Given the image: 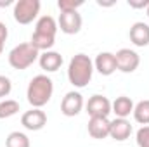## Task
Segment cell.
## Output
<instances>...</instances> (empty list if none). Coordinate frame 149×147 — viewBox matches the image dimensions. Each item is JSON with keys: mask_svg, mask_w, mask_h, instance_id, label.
Masks as SVG:
<instances>
[{"mask_svg": "<svg viewBox=\"0 0 149 147\" xmlns=\"http://www.w3.org/2000/svg\"><path fill=\"white\" fill-rule=\"evenodd\" d=\"M114 57H116V68L121 73H134L141 64L139 54L130 49H120L114 54Z\"/></svg>", "mask_w": 149, "mask_h": 147, "instance_id": "5b68a950", "label": "cell"}, {"mask_svg": "<svg viewBox=\"0 0 149 147\" xmlns=\"http://www.w3.org/2000/svg\"><path fill=\"white\" fill-rule=\"evenodd\" d=\"M17 112H19V102L17 101L7 99V101H2L0 102V119L10 118V116H14Z\"/></svg>", "mask_w": 149, "mask_h": 147, "instance_id": "ffe728a7", "label": "cell"}, {"mask_svg": "<svg viewBox=\"0 0 149 147\" xmlns=\"http://www.w3.org/2000/svg\"><path fill=\"white\" fill-rule=\"evenodd\" d=\"M21 125L26 130H30V132H38V130H42L47 125V114L42 109L33 107V109L26 111L21 116Z\"/></svg>", "mask_w": 149, "mask_h": 147, "instance_id": "ba28073f", "label": "cell"}, {"mask_svg": "<svg viewBox=\"0 0 149 147\" xmlns=\"http://www.w3.org/2000/svg\"><path fill=\"white\" fill-rule=\"evenodd\" d=\"M57 30H59V26L52 16H42L37 21V26H35V33L49 35V37H56Z\"/></svg>", "mask_w": 149, "mask_h": 147, "instance_id": "2e32d148", "label": "cell"}, {"mask_svg": "<svg viewBox=\"0 0 149 147\" xmlns=\"http://www.w3.org/2000/svg\"><path fill=\"white\" fill-rule=\"evenodd\" d=\"M81 5H83L81 0H78V2H74V0H59L57 2V7H59L61 12H74Z\"/></svg>", "mask_w": 149, "mask_h": 147, "instance_id": "44dd1931", "label": "cell"}, {"mask_svg": "<svg viewBox=\"0 0 149 147\" xmlns=\"http://www.w3.org/2000/svg\"><path fill=\"white\" fill-rule=\"evenodd\" d=\"M57 26L66 35H76L81 30V16L78 14V10H74V12H61Z\"/></svg>", "mask_w": 149, "mask_h": 147, "instance_id": "9c48e42d", "label": "cell"}, {"mask_svg": "<svg viewBox=\"0 0 149 147\" xmlns=\"http://www.w3.org/2000/svg\"><path fill=\"white\" fill-rule=\"evenodd\" d=\"M94 69H97L102 76H111L116 68V57L111 52H101L94 61Z\"/></svg>", "mask_w": 149, "mask_h": 147, "instance_id": "30bf717a", "label": "cell"}, {"mask_svg": "<svg viewBox=\"0 0 149 147\" xmlns=\"http://www.w3.org/2000/svg\"><path fill=\"white\" fill-rule=\"evenodd\" d=\"M135 140H137V146L139 147H149V125L137 130Z\"/></svg>", "mask_w": 149, "mask_h": 147, "instance_id": "7402d4cb", "label": "cell"}, {"mask_svg": "<svg viewBox=\"0 0 149 147\" xmlns=\"http://www.w3.org/2000/svg\"><path fill=\"white\" fill-rule=\"evenodd\" d=\"M52 94H54V83L47 74H37L35 78H31L26 90L28 102L37 109L43 107L50 101Z\"/></svg>", "mask_w": 149, "mask_h": 147, "instance_id": "7a4b0ae2", "label": "cell"}, {"mask_svg": "<svg viewBox=\"0 0 149 147\" xmlns=\"http://www.w3.org/2000/svg\"><path fill=\"white\" fill-rule=\"evenodd\" d=\"M3 52V43H0V54Z\"/></svg>", "mask_w": 149, "mask_h": 147, "instance_id": "484cf974", "label": "cell"}, {"mask_svg": "<svg viewBox=\"0 0 149 147\" xmlns=\"http://www.w3.org/2000/svg\"><path fill=\"white\" fill-rule=\"evenodd\" d=\"M85 109H87L90 118H108L111 112V102L108 97L97 94V95H92L88 99Z\"/></svg>", "mask_w": 149, "mask_h": 147, "instance_id": "8992f818", "label": "cell"}, {"mask_svg": "<svg viewBox=\"0 0 149 147\" xmlns=\"http://www.w3.org/2000/svg\"><path fill=\"white\" fill-rule=\"evenodd\" d=\"M38 52H49L54 43H56V37H49V35H42V33H35L31 35V42H30Z\"/></svg>", "mask_w": 149, "mask_h": 147, "instance_id": "e0dca14e", "label": "cell"}, {"mask_svg": "<svg viewBox=\"0 0 149 147\" xmlns=\"http://www.w3.org/2000/svg\"><path fill=\"white\" fill-rule=\"evenodd\" d=\"M5 147H31L30 139L23 132H12L5 139Z\"/></svg>", "mask_w": 149, "mask_h": 147, "instance_id": "d6986e66", "label": "cell"}, {"mask_svg": "<svg viewBox=\"0 0 149 147\" xmlns=\"http://www.w3.org/2000/svg\"><path fill=\"white\" fill-rule=\"evenodd\" d=\"M148 17H149V5H148Z\"/></svg>", "mask_w": 149, "mask_h": 147, "instance_id": "4316f807", "label": "cell"}, {"mask_svg": "<svg viewBox=\"0 0 149 147\" xmlns=\"http://www.w3.org/2000/svg\"><path fill=\"white\" fill-rule=\"evenodd\" d=\"M40 0H19L14 3V19L19 24H30L37 19L40 12Z\"/></svg>", "mask_w": 149, "mask_h": 147, "instance_id": "277c9868", "label": "cell"}, {"mask_svg": "<svg viewBox=\"0 0 149 147\" xmlns=\"http://www.w3.org/2000/svg\"><path fill=\"white\" fill-rule=\"evenodd\" d=\"M38 57H40V52H38L30 42H26V43L16 45V47L9 52V64H10L14 69L23 71V69H28Z\"/></svg>", "mask_w": 149, "mask_h": 147, "instance_id": "3957f363", "label": "cell"}, {"mask_svg": "<svg viewBox=\"0 0 149 147\" xmlns=\"http://www.w3.org/2000/svg\"><path fill=\"white\" fill-rule=\"evenodd\" d=\"M83 109V97L80 92H68L63 101H61V112L68 118H73L76 114H80Z\"/></svg>", "mask_w": 149, "mask_h": 147, "instance_id": "52a82bcc", "label": "cell"}, {"mask_svg": "<svg viewBox=\"0 0 149 147\" xmlns=\"http://www.w3.org/2000/svg\"><path fill=\"white\" fill-rule=\"evenodd\" d=\"M7 37H9V30L3 23H0V43H5Z\"/></svg>", "mask_w": 149, "mask_h": 147, "instance_id": "d4e9b609", "label": "cell"}, {"mask_svg": "<svg viewBox=\"0 0 149 147\" xmlns=\"http://www.w3.org/2000/svg\"><path fill=\"white\" fill-rule=\"evenodd\" d=\"M94 74V62L87 54H76L68 66V80L76 88H83L90 83Z\"/></svg>", "mask_w": 149, "mask_h": 147, "instance_id": "6da1fadb", "label": "cell"}, {"mask_svg": "<svg viewBox=\"0 0 149 147\" xmlns=\"http://www.w3.org/2000/svg\"><path fill=\"white\" fill-rule=\"evenodd\" d=\"M10 90H12L10 80H9L7 76L0 74V99H2V97H7V95L10 94Z\"/></svg>", "mask_w": 149, "mask_h": 147, "instance_id": "603a6c76", "label": "cell"}, {"mask_svg": "<svg viewBox=\"0 0 149 147\" xmlns=\"http://www.w3.org/2000/svg\"><path fill=\"white\" fill-rule=\"evenodd\" d=\"M128 5L130 7H134V9H148L149 5V0H141V2H134V0H128Z\"/></svg>", "mask_w": 149, "mask_h": 147, "instance_id": "cb8c5ba5", "label": "cell"}, {"mask_svg": "<svg viewBox=\"0 0 149 147\" xmlns=\"http://www.w3.org/2000/svg\"><path fill=\"white\" fill-rule=\"evenodd\" d=\"M134 118L137 123L148 126L149 125V101H141L134 106Z\"/></svg>", "mask_w": 149, "mask_h": 147, "instance_id": "ac0fdd59", "label": "cell"}, {"mask_svg": "<svg viewBox=\"0 0 149 147\" xmlns=\"http://www.w3.org/2000/svg\"><path fill=\"white\" fill-rule=\"evenodd\" d=\"M111 112L116 114V118H123L127 119V116H130V112H134V102L130 97L127 95H120L111 102Z\"/></svg>", "mask_w": 149, "mask_h": 147, "instance_id": "9a60e30c", "label": "cell"}, {"mask_svg": "<svg viewBox=\"0 0 149 147\" xmlns=\"http://www.w3.org/2000/svg\"><path fill=\"white\" fill-rule=\"evenodd\" d=\"M109 126H111V121L108 118H90L87 128H88V135L92 139L102 140V139L109 137Z\"/></svg>", "mask_w": 149, "mask_h": 147, "instance_id": "7c38bea8", "label": "cell"}, {"mask_svg": "<svg viewBox=\"0 0 149 147\" xmlns=\"http://www.w3.org/2000/svg\"><path fill=\"white\" fill-rule=\"evenodd\" d=\"M130 42L135 45V47H148L149 45V24L139 21V23H134L132 28H130Z\"/></svg>", "mask_w": 149, "mask_h": 147, "instance_id": "4fadbf2b", "label": "cell"}, {"mask_svg": "<svg viewBox=\"0 0 149 147\" xmlns=\"http://www.w3.org/2000/svg\"><path fill=\"white\" fill-rule=\"evenodd\" d=\"M132 135V125L130 121L123 119V118H116L111 121V126H109V137L118 140V142H125L127 139H130Z\"/></svg>", "mask_w": 149, "mask_h": 147, "instance_id": "8fae6325", "label": "cell"}, {"mask_svg": "<svg viewBox=\"0 0 149 147\" xmlns=\"http://www.w3.org/2000/svg\"><path fill=\"white\" fill-rule=\"evenodd\" d=\"M38 62H40V68L47 73H54L57 71L61 66H63V55L56 50H49V52H43L40 54L38 57Z\"/></svg>", "mask_w": 149, "mask_h": 147, "instance_id": "5bb4252c", "label": "cell"}]
</instances>
